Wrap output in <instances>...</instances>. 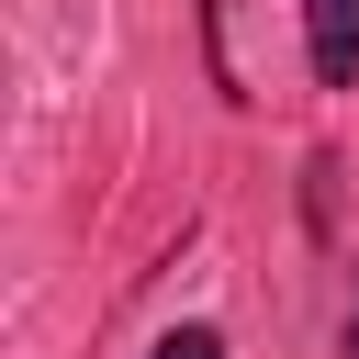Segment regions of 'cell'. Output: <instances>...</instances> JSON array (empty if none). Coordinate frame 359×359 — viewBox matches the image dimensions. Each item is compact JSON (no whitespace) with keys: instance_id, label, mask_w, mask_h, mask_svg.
Wrapping results in <instances>:
<instances>
[{"instance_id":"cell-3","label":"cell","mask_w":359,"mask_h":359,"mask_svg":"<svg viewBox=\"0 0 359 359\" xmlns=\"http://www.w3.org/2000/svg\"><path fill=\"white\" fill-rule=\"evenodd\" d=\"M348 359H359V303H348Z\"/></svg>"},{"instance_id":"cell-2","label":"cell","mask_w":359,"mask_h":359,"mask_svg":"<svg viewBox=\"0 0 359 359\" xmlns=\"http://www.w3.org/2000/svg\"><path fill=\"white\" fill-rule=\"evenodd\" d=\"M157 359H224V337L213 325H180V337H157Z\"/></svg>"},{"instance_id":"cell-1","label":"cell","mask_w":359,"mask_h":359,"mask_svg":"<svg viewBox=\"0 0 359 359\" xmlns=\"http://www.w3.org/2000/svg\"><path fill=\"white\" fill-rule=\"evenodd\" d=\"M303 22H314V79L348 90L359 79V0H303Z\"/></svg>"}]
</instances>
